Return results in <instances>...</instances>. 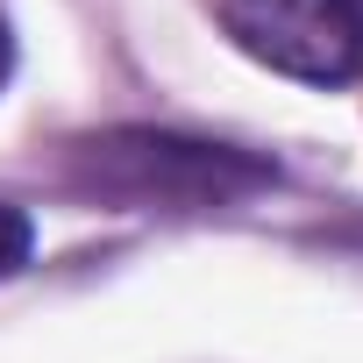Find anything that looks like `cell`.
Segmentation results:
<instances>
[{
  "mask_svg": "<svg viewBox=\"0 0 363 363\" xmlns=\"http://www.w3.org/2000/svg\"><path fill=\"white\" fill-rule=\"evenodd\" d=\"M79 186L121 207H171V214H200V207H235L264 186H278V164L200 143V135H171V128H107L72 143Z\"/></svg>",
  "mask_w": 363,
  "mask_h": 363,
  "instance_id": "1",
  "label": "cell"
},
{
  "mask_svg": "<svg viewBox=\"0 0 363 363\" xmlns=\"http://www.w3.org/2000/svg\"><path fill=\"white\" fill-rule=\"evenodd\" d=\"M221 36L299 86H349L363 72V0H207Z\"/></svg>",
  "mask_w": 363,
  "mask_h": 363,
  "instance_id": "2",
  "label": "cell"
},
{
  "mask_svg": "<svg viewBox=\"0 0 363 363\" xmlns=\"http://www.w3.org/2000/svg\"><path fill=\"white\" fill-rule=\"evenodd\" d=\"M29 257H36V221H29L22 207L0 200V278H15Z\"/></svg>",
  "mask_w": 363,
  "mask_h": 363,
  "instance_id": "3",
  "label": "cell"
},
{
  "mask_svg": "<svg viewBox=\"0 0 363 363\" xmlns=\"http://www.w3.org/2000/svg\"><path fill=\"white\" fill-rule=\"evenodd\" d=\"M8 79H15V22L0 15V86H8Z\"/></svg>",
  "mask_w": 363,
  "mask_h": 363,
  "instance_id": "4",
  "label": "cell"
}]
</instances>
